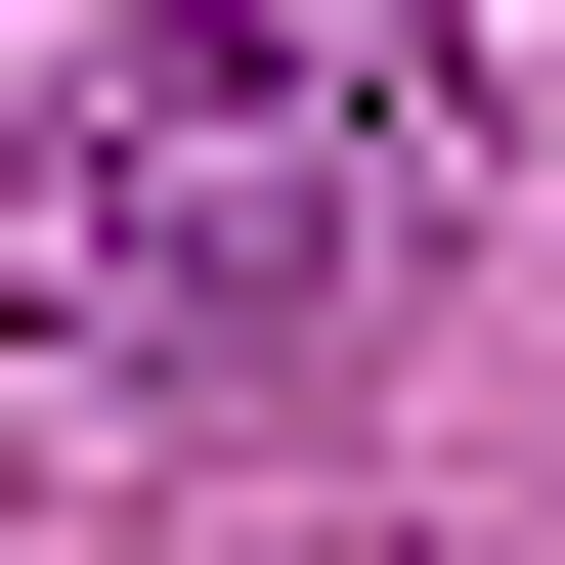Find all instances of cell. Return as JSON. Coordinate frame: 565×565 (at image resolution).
<instances>
[{
    "label": "cell",
    "mask_w": 565,
    "mask_h": 565,
    "mask_svg": "<svg viewBox=\"0 0 565 565\" xmlns=\"http://www.w3.org/2000/svg\"><path fill=\"white\" fill-rule=\"evenodd\" d=\"M479 174H522L479 0H131L0 131V305H44V392H349L479 262Z\"/></svg>",
    "instance_id": "1"
}]
</instances>
